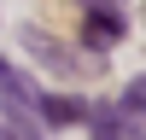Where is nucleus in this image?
<instances>
[{
    "mask_svg": "<svg viewBox=\"0 0 146 140\" xmlns=\"http://www.w3.org/2000/svg\"><path fill=\"white\" fill-rule=\"evenodd\" d=\"M82 6H88V47H111L123 35V12L111 0H82Z\"/></svg>",
    "mask_w": 146,
    "mask_h": 140,
    "instance_id": "obj_1",
    "label": "nucleus"
},
{
    "mask_svg": "<svg viewBox=\"0 0 146 140\" xmlns=\"http://www.w3.org/2000/svg\"><path fill=\"white\" fill-rule=\"evenodd\" d=\"M35 111H41L53 128H64V123H82V117H88V105H82V99H64V93H41V105H35Z\"/></svg>",
    "mask_w": 146,
    "mask_h": 140,
    "instance_id": "obj_2",
    "label": "nucleus"
},
{
    "mask_svg": "<svg viewBox=\"0 0 146 140\" xmlns=\"http://www.w3.org/2000/svg\"><path fill=\"white\" fill-rule=\"evenodd\" d=\"M0 88H6V99H12V105H41L35 82H29V76H18V70H12L6 58H0Z\"/></svg>",
    "mask_w": 146,
    "mask_h": 140,
    "instance_id": "obj_3",
    "label": "nucleus"
},
{
    "mask_svg": "<svg viewBox=\"0 0 146 140\" xmlns=\"http://www.w3.org/2000/svg\"><path fill=\"white\" fill-rule=\"evenodd\" d=\"M94 140H140V134L129 123V111H105V117H94Z\"/></svg>",
    "mask_w": 146,
    "mask_h": 140,
    "instance_id": "obj_4",
    "label": "nucleus"
},
{
    "mask_svg": "<svg viewBox=\"0 0 146 140\" xmlns=\"http://www.w3.org/2000/svg\"><path fill=\"white\" fill-rule=\"evenodd\" d=\"M117 111H129V117H140V111H146V76H140L135 88L123 93V99H117Z\"/></svg>",
    "mask_w": 146,
    "mask_h": 140,
    "instance_id": "obj_5",
    "label": "nucleus"
}]
</instances>
